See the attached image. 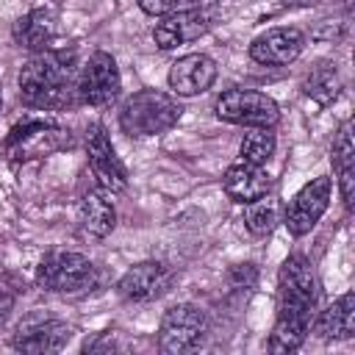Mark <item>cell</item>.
<instances>
[{"instance_id":"cell-6","label":"cell","mask_w":355,"mask_h":355,"mask_svg":"<svg viewBox=\"0 0 355 355\" xmlns=\"http://www.w3.org/2000/svg\"><path fill=\"white\" fill-rule=\"evenodd\" d=\"M214 111L222 122L241 128H275L280 119L277 103L258 89H227L216 97Z\"/></svg>"},{"instance_id":"cell-28","label":"cell","mask_w":355,"mask_h":355,"mask_svg":"<svg viewBox=\"0 0 355 355\" xmlns=\"http://www.w3.org/2000/svg\"><path fill=\"white\" fill-rule=\"evenodd\" d=\"M0 103H3V97H0Z\"/></svg>"},{"instance_id":"cell-24","label":"cell","mask_w":355,"mask_h":355,"mask_svg":"<svg viewBox=\"0 0 355 355\" xmlns=\"http://www.w3.org/2000/svg\"><path fill=\"white\" fill-rule=\"evenodd\" d=\"M17 294H19V283L11 275H0V327L6 324L8 313L14 311Z\"/></svg>"},{"instance_id":"cell-7","label":"cell","mask_w":355,"mask_h":355,"mask_svg":"<svg viewBox=\"0 0 355 355\" xmlns=\"http://www.w3.org/2000/svg\"><path fill=\"white\" fill-rule=\"evenodd\" d=\"M119 89H122V78H119V67L114 55L105 50H94L89 61L83 64L78 83H75L78 103L92 105V108H105L119 97Z\"/></svg>"},{"instance_id":"cell-19","label":"cell","mask_w":355,"mask_h":355,"mask_svg":"<svg viewBox=\"0 0 355 355\" xmlns=\"http://www.w3.org/2000/svg\"><path fill=\"white\" fill-rule=\"evenodd\" d=\"M55 33V17L50 8H33L14 22V42L31 53L47 50Z\"/></svg>"},{"instance_id":"cell-8","label":"cell","mask_w":355,"mask_h":355,"mask_svg":"<svg viewBox=\"0 0 355 355\" xmlns=\"http://www.w3.org/2000/svg\"><path fill=\"white\" fill-rule=\"evenodd\" d=\"M72 136L69 130L47 122V119H25L22 125H14L11 133L6 136L3 147L8 150L11 158L28 161V158H42L50 155L61 147H69Z\"/></svg>"},{"instance_id":"cell-2","label":"cell","mask_w":355,"mask_h":355,"mask_svg":"<svg viewBox=\"0 0 355 355\" xmlns=\"http://www.w3.org/2000/svg\"><path fill=\"white\" fill-rule=\"evenodd\" d=\"M75 50H42L19 72V97L36 111L67 108L78 100L75 92Z\"/></svg>"},{"instance_id":"cell-15","label":"cell","mask_w":355,"mask_h":355,"mask_svg":"<svg viewBox=\"0 0 355 355\" xmlns=\"http://www.w3.org/2000/svg\"><path fill=\"white\" fill-rule=\"evenodd\" d=\"M216 80V61L205 53L180 55L169 69V89L180 97H194L211 89Z\"/></svg>"},{"instance_id":"cell-14","label":"cell","mask_w":355,"mask_h":355,"mask_svg":"<svg viewBox=\"0 0 355 355\" xmlns=\"http://www.w3.org/2000/svg\"><path fill=\"white\" fill-rule=\"evenodd\" d=\"M208 28H211V14L205 8H183L164 14V19L153 28V39L161 50H172L178 44L200 39Z\"/></svg>"},{"instance_id":"cell-9","label":"cell","mask_w":355,"mask_h":355,"mask_svg":"<svg viewBox=\"0 0 355 355\" xmlns=\"http://www.w3.org/2000/svg\"><path fill=\"white\" fill-rule=\"evenodd\" d=\"M330 194H333V183L330 178L319 175L313 180H308L286 205L283 214V225L288 227L291 236H305L316 227V222L322 219V214L330 205Z\"/></svg>"},{"instance_id":"cell-16","label":"cell","mask_w":355,"mask_h":355,"mask_svg":"<svg viewBox=\"0 0 355 355\" xmlns=\"http://www.w3.org/2000/svg\"><path fill=\"white\" fill-rule=\"evenodd\" d=\"M222 189H225V194H227L233 202L250 205V202H255V200H261V197L269 194L272 178H269L261 166H255V164L236 161V164L227 166V172H225V178H222Z\"/></svg>"},{"instance_id":"cell-10","label":"cell","mask_w":355,"mask_h":355,"mask_svg":"<svg viewBox=\"0 0 355 355\" xmlns=\"http://www.w3.org/2000/svg\"><path fill=\"white\" fill-rule=\"evenodd\" d=\"M86 155H89V166H92L97 183L103 189H108L111 194L128 189V169L119 161V155H116V150H114L103 125H89V130H86Z\"/></svg>"},{"instance_id":"cell-12","label":"cell","mask_w":355,"mask_h":355,"mask_svg":"<svg viewBox=\"0 0 355 355\" xmlns=\"http://www.w3.org/2000/svg\"><path fill=\"white\" fill-rule=\"evenodd\" d=\"M302 50H305V33L294 25L269 28L250 42V58L263 67H286Z\"/></svg>"},{"instance_id":"cell-26","label":"cell","mask_w":355,"mask_h":355,"mask_svg":"<svg viewBox=\"0 0 355 355\" xmlns=\"http://www.w3.org/2000/svg\"><path fill=\"white\" fill-rule=\"evenodd\" d=\"M175 6V0H139V8L150 17H161V14H169Z\"/></svg>"},{"instance_id":"cell-21","label":"cell","mask_w":355,"mask_h":355,"mask_svg":"<svg viewBox=\"0 0 355 355\" xmlns=\"http://www.w3.org/2000/svg\"><path fill=\"white\" fill-rule=\"evenodd\" d=\"M341 89H344V80H341V72H338V67H336L333 61L316 64V67L305 75V80H302V92H305L313 103H319V105L336 103L338 94H341Z\"/></svg>"},{"instance_id":"cell-13","label":"cell","mask_w":355,"mask_h":355,"mask_svg":"<svg viewBox=\"0 0 355 355\" xmlns=\"http://www.w3.org/2000/svg\"><path fill=\"white\" fill-rule=\"evenodd\" d=\"M75 327L61 322V319H39V316H31L25 319L14 338H11V347L19 349V352H31V355H44V352H58L67 347V341L72 338Z\"/></svg>"},{"instance_id":"cell-27","label":"cell","mask_w":355,"mask_h":355,"mask_svg":"<svg viewBox=\"0 0 355 355\" xmlns=\"http://www.w3.org/2000/svg\"><path fill=\"white\" fill-rule=\"evenodd\" d=\"M286 8H305V6H316V3H322V0H280Z\"/></svg>"},{"instance_id":"cell-25","label":"cell","mask_w":355,"mask_h":355,"mask_svg":"<svg viewBox=\"0 0 355 355\" xmlns=\"http://www.w3.org/2000/svg\"><path fill=\"white\" fill-rule=\"evenodd\" d=\"M230 280H233L239 288H250V286H255L258 272H255V266H252V263H239V266L230 272Z\"/></svg>"},{"instance_id":"cell-18","label":"cell","mask_w":355,"mask_h":355,"mask_svg":"<svg viewBox=\"0 0 355 355\" xmlns=\"http://www.w3.org/2000/svg\"><path fill=\"white\" fill-rule=\"evenodd\" d=\"M333 169L338 178V194L344 208H352L355 197V139H352V119H344L336 141H333Z\"/></svg>"},{"instance_id":"cell-11","label":"cell","mask_w":355,"mask_h":355,"mask_svg":"<svg viewBox=\"0 0 355 355\" xmlns=\"http://www.w3.org/2000/svg\"><path fill=\"white\" fill-rule=\"evenodd\" d=\"M172 269L161 261H139L133 263L116 283V291L128 302H150L169 291L172 286Z\"/></svg>"},{"instance_id":"cell-20","label":"cell","mask_w":355,"mask_h":355,"mask_svg":"<svg viewBox=\"0 0 355 355\" xmlns=\"http://www.w3.org/2000/svg\"><path fill=\"white\" fill-rule=\"evenodd\" d=\"M316 333L322 338H352L355 336V294L347 291L341 294L330 308H324L316 319Z\"/></svg>"},{"instance_id":"cell-1","label":"cell","mask_w":355,"mask_h":355,"mask_svg":"<svg viewBox=\"0 0 355 355\" xmlns=\"http://www.w3.org/2000/svg\"><path fill=\"white\" fill-rule=\"evenodd\" d=\"M319 286L313 266L305 255L294 252L283 261L277 275V319L269 336V352H294L311 333Z\"/></svg>"},{"instance_id":"cell-4","label":"cell","mask_w":355,"mask_h":355,"mask_svg":"<svg viewBox=\"0 0 355 355\" xmlns=\"http://www.w3.org/2000/svg\"><path fill=\"white\" fill-rule=\"evenodd\" d=\"M36 283L44 291L78 294V291H86L97 283V266L80 252L53 250L36 266Z\"/></svg>"},{"instance_id":"cell-5","label":"cell","mask_w":355,"mask_h":355,"mask_svg":"<svg viewBox=\"0 0 355 355\" xmlns=\"http://www.w3.org/2000/svg\"><path fill=\"white\" fill-rule=\"evenodd\" d=\"M208 333V319L205 311L191 305V302H180L166 308V313L161 316L158 324V349L166 355H186L194 352L202 338Z\"/></svg>"},{"instance_id":"cell-22","label":"cell","mask_w":355,"mask_h":355,"mask_svg":"<svg viewBox=\"0 0 355 355\" xmlns=\"http://www.w3.org/2000/svg\"><path fill=\"white\" fill-rule=\"evenodd\" d=\"M275 147H277V139H275L272 128H250V133L239 144V161L263 166L275 155Z\"/></svg>"},{"instance_id":"cell-3","label":"cell","mask_w":355,"mask_h":355,"mask_svg":"<svg viewBox=\"0 0 355 355\" xmlns=\"http://www.w3.org/2000/svg\"><path fill=\"white\" fill-rule=\"evenodd\" d=\"M183 108L180 103L158 89H141L130 94L119 108V128L128 136H158L178 125Z\"/></svg>"},{"instance_id":"cell-17","label":"cell","mask_w":355,"mask_h":355,"mask_svg":"<svg viewBox=\"0 0 355 355\" xmlns=\"http://www.w3.org/2000/svg\"><path fill=\"white\" fill-rule=\"evenodd\" d=\"M78 219H80V227L94 236V239H105L114 225H116V208L111 202V191L97 186V189H89L83 197H80V208H78Z\"/></svg>"},{"instance_id":"cell-23","label":"cell","mask_w":355,"mask_h":355,"mask_svg":"<svg viewBox=\"0 0 355 355\" xmlns=\"http://www.w3.org/2000/svg\"><path fill=\"white\" fill-rule=\"evenodd\" d=\"M277 222H280V219H277V205H275L272 200H263V197H261V200H255V202L247 205L244 225H247V230H250L252 236H269Z\"/></svg>"}]
</instances>
